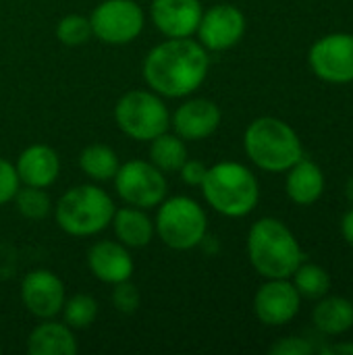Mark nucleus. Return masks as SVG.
<instances>
[{
  "label": "nucleus",
  "instance_id": "21",
  "mask_svg": "<svg viewBox=\"0 0 353 355\" xmlns=\"http://www.w3.org/2000/svg\"><path fill=\"white\" fill-rule=\"evenodd\" d=\"M110 223H114V233L125 245L144 248L152 241V220L135 208H123L114 212Z\"/></svg>",
  "mask_w": 353,
  "mask_h": 355
},
{
  "label": "nucleus",
  "instance_id": "17",
  "mask_svg": "<svg viewBox=\"0 0 353 355\" xmlns=\"http://www.w3.org/2000/svg\"><path fill=\"white\" fill-rule=\"evenodd\" d=\"M60 171L58 156L48 146H31L27 148L17 162V175L25 185L31 187H48L56 181Z\"/></svg>",
  "mask_w": 353,
  "mask_h": 355
},
{
  "label": "nucleus",
  "instance_id": "4",
  "mask_svg": "<svg viewBox=\"0 0 353 355\" xmlns=\"http://www.w3.org/2000/svg\"><path fill=\"white\" fill-rule=\"evenodd\" d=\"M204 198L225 216L250 214L260 198V187L254 173L239 162H218L206 171L202 181Z\"/></svg>",
  "mask_w": 353,
  "mask_h": 355
},
{
  "label": "nucleus",
  "instance_id": "16",
  "mask_svg": "<svg viewBox=\"0 0 353 355\" xmlns=\"http://www.w3.org/2000/svg\"><path fill=\"white\" fill-rule=\"evenodd\" d=\"M87 262H89L92 272L104 283L117 285V283L129 281L133 275V258L123 245L114 241H98L89 250Z\"/></svg>",
  "mask_w": 353,
  "mask_h": 355
},
{
  "label": "nucleus",
  "instance_id": "15",
  "mask_svg": "<svg viewBox=\"0 0 353 355\" xmlns=\"http://www.w3.org/2000/svg\"><path fill=\"white\" fill-rule=\"evenodd\" d=\"M173 125L181 139H191V141L206 139L218 129L221 110L210 100H204V98L189 100L183 106H179V110L175 112Z\"/></svg>",
  "mask_w": 353,
  "mask_h": 355
},
{
  "label": "nucleus",
  "instance_id": "11",
  "mask_svg": "<svg viewBox=\"0 0 353 355\" xmlns=\"http://www.w3.org/2000/svg\"><path fill=\"white\" fill-rule=\"evenodd\" d=\"M302 306V295L287 279H268L254 297V310L266 327H283L291 322Z\"/></svg>",
  "mask_w": 353,
  "mask_h": 355
},
{
  "label": "nucleus",
  "instance_id": "24",
  "mask_svg": "<svg viewBox=\"0 0 353 355\" xmlns=\"http://www.w3.org/2000/svg\"><path fill=\"white\" fill-rule=\"evenodd\" d=\"M291 277H293V285H295L298 293L306 300H320L331 289V277L318 264H304L302 262Z\"/></svg>",
  "mask_w": 353,
  "mask_h": 355
},
{
  "label": "nucleus",
  "instance_id": "27",
  "mask_svg": "<svg viewBox=\"0 0 353 355\" xmlns=\"http://www.w3.org/2000/svg\"><path fill=\"white\" fill-rule=\"evenodd\" d=\"M58 40L67 46H79L85 44L92 35V23L89 19L81 15H69L58 23Z\"/></svg>",
  "mask_w": 353,
  "mask_h": 355
},
{
  "label": "nucleus",
  "instance_id": "33",
  "mask_svg": "<svg viewBox=\"0 0 353 355\" xmlns=\"http://www.w3.org/2000/svg\"><path fill=\"white\" fill-rule=\"evenodd\" d=\"M320 354L329 355H353V343H335L331 347H325Z\"/></svg>",
  "mask_w": 353,
  "mask_h": 355
},
{
  "label": "nucleus",
  "instance_id": "1",
  "mask_svg": "<svg viewBox=\"0 0 353 355\" xmlns=\"http://www.w3.org/2000/svg\"><path fill=\"white\" fill-rule=\"evenodd\" d=\"M208 73V54L202 44L187 37H171L156 46L146 62L144 77L152 89L169 98H181L202 85Z\"/></svg>",
  "mask_w": 353,
  "mask_h": 355
},
{
  "label": "nucleus",
  "instance_id": "32",
  "mask_svg": "<svg viewBox=\"0 0 353 355\" xmlns=\"http://www.w3.org/2000/svg\"><path fill=\"white\" fill-rule=\"evenodd\" d=\"M341 233H343V239L353 248V208L345 212V216L341 220Z\"/></svg>",
  "mask_w": 353,
  "mask_h": 355
},
{
  "label": "nucleus",
  "instance_id": "6",
  "mask_svg": "<svg viewBox=\"0 0 353 355\" xmlns=\"http://www.w3.org/2000/svg\"><path fill=\"white\" fill-rule=\"evenodd\" d=\"M156 229L160 239L173 250H191L206 237V214L189 198H173L162 204Z\"/></svg>",
  "mask_w": 353,
  "mask_h": 355
},
{
  "label": "nucleus",
  "instance_id": "2",
  "mask_svg": "<svg viewBox=\"0 0 353 355\" xmlns=\"http://www.w3.org/2000/svg\"><path fill=\"white\" fill-rule=\"evenodd\" d=\"M248 254L252 266L266 279H289L304 262L295 235L277 218H262L250 229Z\"/></svg>",
  "mask_w": 353,
  "mask_h": 355
},
{
  "label": "nucleus",
  "instance_id": "13",
  "mask_svg": "<svg viewBox=\"0 0 353 355\" xmlns=\"http://www.w3.org/2000/svg\"><path fill=\"white\" fill-rule=\"evenodd\" d=\"M21 297L25 308L37 318H52L62 310L64 287L60 279L48 270H33L23 279Z\"/></svg>",
  "mask_w": 353,
  "mask_h": 355
},
{
  "label": "nucleus",
  "instance_id": "29",
  "mask_svg": "<svg viewBox=\"0 0 353 355\" xmlns=\"http://www.w3.org/2000/svg\"><path fill=\"white\" fill-rule=\"evenodd\" d=\"M17 189H19L17 168L10 162H6V160L0 158V204L12 200L15 193H17Z\"/></svg>",
  "mask_w": 353,
  "mask_h": 355
},
{
  "label": "nucleus",
  "instance_id": "18",
  "mask_svg": "<svg viewBox=\"0 0 353 355\" xmlns=\"http://www.w3.org/2000/svg\"><path fill=\"white\" fill-rule=\"evenodd\" d=\"M287 196L300 206H310L320 200L325 191V175L312 160H298L287 175Z\"/></svg>",
  "mask_w": 353,
  "mask_h": 355
},
{
  "label": "nucleus",
  "instance_id": "19",
  "mask_svg": "<svg viewBox=\"0 0 353 355\" xmlns=\"http://www.w3.org/2000/svg\"><path fill=\"white\" fill-rule=\"evenodd\" d=\"M27 352L31 355H75L77 341L67 324L44 322L31 331Z\"/></svg>",
  "mask_w": 353,
  "mask_h": 355
},
{
  "label": "nucleus",
  "instance_id": "10",
  "mask_svg": "<svg viewBox=\"0 0 353 355\" xmlns=\"http://www.w3.org/2000/svg\"><path fill=\"white\" fill-rule=\"evenodd\" d=\"M310 67L327 83L353 81V33H329L314 42L308 54Z\"/></svg>",
  "mask_w": 353,
  "mask_h": 355
},
{
  "label": "nucleus",
  "instance_id": "23",
  "mask_svg": "<svg viewBox=\"0 0 353 355\" xmlns=\"http://www.w3.org/2000/svg\"><path fill=\"white\" fill-rule=\"evenodd\" d=\"M79 164L85 171V175H89L92 179H98V181L112 179L119 171L117 154L108 146H102V144L87 146L79 156Z\"/></svg>",
  "mask_w": 353,
  "mask_h": 355
},
{
  "label": "nucleus",
  "instance_id": "8",
  "mask_svg": "<svg viewBox=\"0 0 353 355\" xmlns=\"http://www.w3.org/2000/svg\"><path fill=\"white\" fill-rule=\"evenodd\" d=\"M119 196L135 208L158 206L166 196V179L152 162L131 160L114 175Z\"/></svg>",
  "mask_w": 353,
  "mask_h": 355
},
{
  "label": "nucleus",
  "instance_id": "26",
  "mask_svg": "<svg viewBox=\"0 0 353 355\" xmlns=\"http://www.w3.org/2000/svg\"><path fill=\"white\" fill-rule=\"evenodd\" d=\"M15 202H17L19 212L27 218H33V220H40L50 212V200H48L44 187L27 185L23 189H17Z\"/></svg>",
  "mask_w": 353,
  "mask_h": 355
},
{
  "label": "nucleus",
  "instance_id": "30",
  "mask_svg": "<svg viewBox=\"0 0 353 355\" xmlns=\"http://www.w3.org/2000/svg\"><path fill=\"white\" fill-rule=\"evenodd\" d=\"M314 354V347L302 339V337H287L281 339L270 347V355H310Z\"/></svg>",
  "mask_w": 353,
  "mask_h": 355
},
{
  "label": "nucleus",
  "instance_id": "7",
  "mask_svg": "<svg viewBox=\"0 0 353 355\" xmlns=\"http://www.w3.org/2000/svg\"><path fill=\"white\" fill-rule=\"evenodd\" d=\"M114 119L129 137L141 141L154 139L169 129V110L164 102L144 89L127 92L114 108Z\"/></svg>",
  "mask_w": 353,
  "mask_h": 355
},
{
  "label": "nucleus",
  "instance_id": "28",
  "mask_svg": "<svg viewBox=\"0 0 353 355\" xmlns=\"http://www.w3.org/2000/svg\"><path fill=\"white\" fill-rule=\"evenodd\" d=\"M112 302H114L117 310H121L125 314H131L139 306V293H137V289L133 285L123 281V283H117L114 293H112Z\"/></svg>",
  "mask_w": 353,
  "mask_h": 355
},
{
  "label": "nucleus",
  "instance_id": "20",
  "mask_svg": "<svg viewBox=\"0 0 353 355\" xmlns=\"http://www.w3.org/2000/svg\"><path fill=\"white\" fill-rule=\"evenodd\" d=\"M314 327L329 337L347 333L353 327V304L345 297H320L314 308Z\"/></svg>",
  "mask_w": 353,
  "mask_h": 355
},
{
  "label": "nucleus",
  "instance_id": "5",
  "mask_svg": "<svg viewBox=\"0 0 353 355\" xmlns=\"http://www.w3.org/2000/svg\"><path fill=\"white\" fill-rule=\"evenodd\" d=\"M114 216L108 193L94 185H79L67 191L56 204V220L69 235H96Z\"/></svg>",
  "mask_w": 353,
  "mask_h": 355
},
{
  "label": "nucleus",
  "instance_id": "25",
  "mask_svg": "<svg viewBox=\"0 0 353 355\" xmlns=\"http://www.w3.org/2000/svg\"><path fill=\"white\" fill-rule=\"evenodd\" d=\"M62 308H64V322L67 327L73 329H85L98 316V304L89 295H75L69 302H64Z\"/></svg>",
  "mask_w": 353,
  "mask_h": 355
},
{
  "label": "nucleus",
  "instance_id": "9",
  "mask_svg": "<svg viewBox=\"0 0 353 355\" xmlns=\"http://www.w3.org/2000/svg\"><path fill=\"white\" fill-rule=\"evenodd\" d=\"M92 33L106 44H129L144 27V12L133 0H106L92 19Z\"/></svg>",
  "mask_w": 353,
  "mask_h": 355
},
{
  "label": "nucleus",
  "instance_id": "12",
  "mask_svg": "<svg viewBox=\"0 0 353 355\" xmlns=\"http://www.w3.org/2000/svg\"><path fill=\"white\" fill-rule=\"evenodd\" d=\"M246 31V17L233 4H216L210 10L202 12L198 33L206 48L227 50L235 46Z\"/></svg>",
  "mask_w": 353,
  "mask_h": 355
},
{
  "label": "nucleus",
  "instance_id": "34",
  "mask_svg": "<svg viewBox=\"0 0 353 355\" xmlns=\"http://www.w3.org/2000/svg\"><path fill=\"white\" fill-rule=\"evenodd\" d=\"M347 198L353 202V179L350 181V185H347Z\"/></svg>",
  "mask_w": 353,
  "mask_h": 355
},
{
  "label": "nucleus",
  "instance_id": "3",
  "mask_svg": "<svg viewBox=\"0 0 353 355\" xmlns=\"http://www.w3.org/2000/svg\"><path fill=\"white\" fill-rule=\"evenodd\" d=\"M248 156L256 166L268 173L289 171L304 158L302 139L285 121L275 116H260L248 129L243 137Z\"/></svg>",
  "mask_w": 353,
  "mask_h": 355
},
{
  "label": "nucleus",
  "instance_id": "22",
  "mask_svg": "<svg viewBox=\"0 0 353 355\" xmlns=\"http://www.w3.org/2000/svg\"><path fill=\"white\" fill-rule=\"evenodd\" d=\"M150 158H152V164L160 168L162 173H175L187 160V148L181 137L162 133L154 137L152 148H150Z\"/></svg>",
  "mask_w": 353,
  "mask_h": 355
},
{
  "label": "nucleus",
  "instance_id": "14",
  "mask_svg": "<svg viewBox=\"0 0 353 355\" xmlns=\"http://www.w3.org/2000/svg\"><path fill=\"white\" fill-rule=\"evenodd\" d=\"M152 19L169 37H189L202 19L200 0H154Z\"/></svg>",
  "mask_w": 353,
  "mask_h": 355
},
{
  "label": "nucleus",
  "instance_id": "31",
  "mask_svg": "<svg viewBox=\"0 0 353 355\" xmlns=\"http://www.w3.org/2000/svg\"><path fill=\"white\" fill-rule=\"evenodd\" d=\"M206 166L200 162V160H185L183 166L179 168L181 173V179L187 183V185H202L204 177H206Z\"/></svg>",
  "mask_w": 353,
  "mask_h": 355
}]
</instances>
